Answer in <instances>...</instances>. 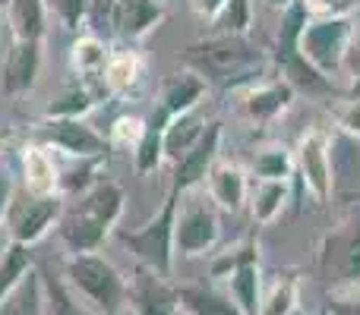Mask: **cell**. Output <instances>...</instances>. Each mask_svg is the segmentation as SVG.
I'll list each match as a JSON object with an SVG mask.
<instances>
[{"mask_svg": "<svg viewBox=\"0 0 360 315\" xmlns=\"http://www.w3.org/2000/svg\"><path fill=\"white\" fill-rule=\"evenodd\" d=\"M180 63L221 92H243L266 79L272 69L269 51L250 35H205L180 54Z\"/></svg>", "mask_w": 360, "mask_h": 315, "instance_id": "cell-1", "label": "cell"}, {"mask_svg": "<svg viewBox=\"0 0 360 315\" xmlns=\"http://www.w3.org/2000/svg\"><path fill=\"white\" fill-rule=\"evenodd\" d=\"M124 199L127 196L117 183L98 180L73 205H63L57 234L70 253H98V246L108 240V234L124 215Z\"/></svg>", "mask_w": 360, "mask_h": 315, "instance_id": "cell-2", "label": "cell"}, {"mask_svg": "<svg viewBox=\"0 0 360 315\" xmlns=\"http://www.w3.org/2000/svg\"><path fill=\"white\" fill-rule=\"evenodd\" d=\"M63 281L86 312L117 315L127 309V278L98 253H70L63 262Z\"/></svg>", "mask_w": 360, "mask_h": 315, "instance_id": "cell-3", "label": "cell"}, {"mask_svg": "<svg viewBox=\"0 0 360 315\" xmlns=\"http://www.w3.org/2000/svg\"><path fill=\"white\" fill-rule=\"evenodd\" d=\"M180 199H184L180 192L168 189L162 211H158L155 217H149L143 227H136V230L117 227V230H114L117 243L124 249H130L133 259H136V265L152 268V272L165 274V278H171V274H174V255H177L174 253V227H177V205H180Z\"/></svg>", "mask_w": 360, "mask_h": 315, "instance_id": "cell-4", "label": "cell"}, {"mask_svg": "<svg viewBox=\"0 0 360 315\" xmlns=\"http://www.w3.org/2000/svg\"><path fill=\"white\" fill-rule=\"evenodd\" d=\"M316 274L329 290L360 284V205L348 202L345 217L319 240Z\"/></svg>", "mask_w": 360, "mask_h": 315, "instance_id": "cell-5", "label": "cell"}, {"mask_svg": "<svg viewBox=\"0 0 360 315\" xmlns=\"http://www.w3.org/2000/svg\"><path fill=\"white\" fill-rule=\"evenodd\" d=\"M307 19H310V13H307L304 0H294L281 13V25L275 32V44L269 51V60H272V69L278 73V79H285L294 92H329L332 82L323 79L300 54V32H304Z\"/></svg>", "mask_w": 360, "mask_h": 315, "instance_id": "cell-6", "label": "cell"}, {"mask_svg": "<svg viewBox=\"0 0 360 315\" xmlns=\"http://www.w3.org/2000/svg\"><path fill=\"white\" fill-rule=\"evenodd\" d=\"M357 16H329V19H307L300 32V54L323 79H335L345 73L351 41L357 32Z\"/></svg>", "mask_w": 360, "mask_h": 315, "instance_id": "cell-7", "label": "cell"}, {"mask_svg": "<svg viewBox=\"0 0 360 315\" xmlns=\"http://www.w3.org/2000/svg\"><path fill=\"white\" fill-rule=\"evenodd\" d=\"M186 202L177 205V227H174V253L184 259H199L209 255L218 246L221 236V221L218 208L209 196H199L196 189L184 192Z\"/></svg>", "mask_w": 360, "mask_h": 315, "instance_id": "cell-8", "label": "cell"}, {"mask_svg": "<svg viewBox=\"0 0 360 315\" xmlns=\"http://www.w3.org/2000/svg\"><path fill=\"white\" fill-rule=\"evenodd\" d=\"M294 177L310 192L313 202L326 205L335 189L332 177V136L323 126H310L294 145Z\"/></svg>", "mask_w": 360, "mask_h": 315, "instance_id": "cell-9", "label": "cell"}, {"mask_svg": "<svg viewBox=\"0 0 360 315\" xmlns=\"http://www.w3.org/2000/svg\"><path fill=\"white\" fill-rule=\"evenodd\" d=\"M10 236L16 246L29 249L51 230V224L60 221L63 215V196L51 192V196H25L19 202H10Z\"/></svg>", "mask_w": 360, "mask_h": 315, "instance_id": "cell-10", "label": "cell"}, {"mask_svg": "<svg viewBox=\"0 0 360 315\" xmlns=\"http://www.w3.org/2000/svg\"><path fill=\"white\" fill-rule=\"evenodd\" d=\"M127 309L133 315H180L177 284L152 268L136 265L127 278Z\"/></svg>", "mask_w": 360, "mask_h": 315, "instance_id": "cell-11", "label": "cell"}, {"mask_svg": "<svg viewBox=\"0 0 360 315\" xmlns=\"http://www.w3.org/2000/svg\"><path fill=\"white\" fill-rule=\"evenodd\" d=\"M221 120H209L205 123V133L190 152L174 164V173H171V189L174 192H193L205 183L209 170L218 164V152H221Z\"/></svg>", "mask_w": 360, "mask_h": 315, "instance_id": "cell-12", "label": "cell"}, {"mask_svg": "<svg viewBox=\"0 0 360 315\" xmlns=\"http://www.w3.org/2000/svg\"><path fill=\"white\" fill-rule=\"evenodd\" d=\"M237 95H240V117L256 126L275 123L281 114L291 111L294 98H297V92H294L285 79H278V76L256 82V86L243 88V92H237Z\"/></svg>", "mask_w": 360, "mask_h": 315, "instance_id": "cell-13", "label": "cell"}, {"mask_svg": "<svg viewBox=\"0 0 360 315\" xmlns=\"http://www.w3.org/2000/svg\"><path fill=\"white\" fill-rule=\"evenodd\" d=\"M41 142L51 145V149L67 152L70 158L79 161L105 158L108 152V139L101 133H95L86 120H44Z\"/></svg>", "mask_w": 360, "mask_h": 315, "instance_id": "cell-14", "label": "cell"}, {"mask_svg": "<svg viewBox=\"0 0 360 315\" xmlns=\"http://www.w3.org/2000/svg\"><path fill=\"white\" fill-rule=\"evenodd\" d=\"M205 196L212 199L218 211H240L250 202V173L240 164H231V161H218L215 167L205 177Z\"/></svg>", "mask_w": 360, "mask_h": 315, "instance_id": "cell-15", "label": "cell"}, {"mask_svg": "<svg viewBox=\"0 0 360 315\" xmlns=\"http://www.w3.org/2000/svg\"><path fill=\"white\" fill-rule=\"evenodd\" d=\"M165 6L155 0H114L111 25L124 41H143L152 29H158L165 19Z\"/></svg>", "mask_w": 360, "mask_h": 315, "instance_id": "cell-16", "label": "cell"}, {"mask_svg": "<svg viewBox=\"0 0 360 315\" xmlns=\"http://www.w3.org/2000/svg\"><path fill=\"white\" fill-rule=\"evenodd\" d=\"M38 69H41V41H13L4 60V76H0L4 95L16 98V95L29 92L35 86Z\"/></svg>", "mask_w": 360, "mask_h": 315, "instance_id": "cell-17", "label": "cell"}, {"mask_svg": "<svg viewBox=\"0 0 360 315\" xmlns=\"http://www.w3.org/2000/svg\"><path fill=\"white\" fill-rule=\"evenodd\" d=\"M209 95V86L199 73L193 69H177L171 73L168 79L162 82V92H158V107L168 111L171 117H180V114H190V111H199V101Z\"/></svg>", "mask_w": 360, "mask_h": 315, "instance_id": "cell-18", "label": "cell"}, {"mask_svg": "<svg viewBox=\"0 0 360 315\" xmlns=\"http://www.w3.org/2000/svg\"><path fill=\"white\" fill-rule=\"evenodd\" d=\"M300 309V268H275L262 281L259 315H294Z\"/></svg>", "mask_w": 360, "mask_h": 315, "instance_id": "cell-19", "label": "cell"}, {"mask_svg": "<svg viewBox=\"0 0 360 315\" xmlns=\"http://www.w3.org/2000/svg\"><path fill=\"white\" fill-rule=\"evenodd\" d=\"M180 315H243L228 290H218L212 284H180Z\"/></svg>", "mask_w": 360, "mask_h": 315, "instance_id": "cell-20", "label": "cell"}, {"mask_svg": "<svg viewBox=\"0 0 360 315\" xmlns=\"http://www.w3.org/2000/svg\"><path fill=\"white\" fill-rule=\"evenodd\" d=\"M262 262L259 255L256 259H247L240 268L231 272V278L224 281L228 284V297L237 303V309L243 315H259V300H262Z\"/></svg>", "mask_w": 360, "mask_h": 315, "instance_id": "cell-21", "label": "cell"}, {"mask_svg": "<svg viewBox=\"0 0 360 315\" xmlns=\"http://www.w3.org/2000/svg\"><path fill=\"white\" fill-rule=\"evenodd\" d=\"M288 202H291V183H278V180H259L256 189H250V217L256 227H269L285 215Z\"/></svg>", "mask_w": 360, "mask_h": 315, "instance_id": "cell-22", "label": "cell"}, {"mask_svg": "<svg viewBox=\"0 0 360 315\" xmlns=\"http://www.w3.org/2000/svg\"><path fill=\"white\" fill-rule=\"evenodd\" d=\"M171 123V114L155 107L149 120H146L143 139L136 142V152H133V164H136V173H152L158 170V164L165 161V130Z\"/></svg>", "mask_w": 360, "mask_h": 315, "instance_id": "cell-23", "label": "cell"}, {"mask_svg": "<svg viewBox=\"0 0 360 315\" xmlns=\"http://www.w3.org/2000/svg\"><path fill=\"white\" fill-rule=\"evenodd\" d=\"M205 123L209 120L202 117L199 111H190V114H180V117H171L168 130H165V161L177 164L193 145L202 139L205 133Z\"/></svg>", "mask_w": 360, "mask_h": 315, "instance_id": "cell-24", "label": "cell"}, {"mask_svg": "<svg viewBox=\"0 0 360 315\" xmlns=\"http://www.w3.org/2000/svg\"><path fill=\"white\" fill-rule=\"evenodd\" d=\"M6 16L16 41H41L48 4L44 0H6Z\"/></svg>", "mask_w": 360, "mask_h": 315, "instance_id": "cell-25", "label": "cell"}, {"mask_svg": "<svg viewBox=\"0 0 360 315\" xmlns=\"http://www.w3.org/2000/svg\"><path fill=\"white\" fill-rule=\"evenodd\" d=\"M250 173L259 180H278V183H291L294 180V149L281 142L272 145H262V149L253 152L250 158Z\"/></svg>", "mask_w": 360, "mask_h": 315, "instance_id": "cell-26", "label": "cell"}, {"mask_svg": "<svg viewBox=\"0 0 360 315\" xmlns=\"http://www.w3.org/2000/svg\"><path fill=\"white\" fill-rule=\"evenodd\" d=\"M0 315H48L44 309V287H41V272L32 268L13 293L0 303Z\"/></svg>", "mask_w": 360, "mask_h": 315, "instance_id": "cell-27", "label": "cell"}, {"mask_svg": "<svg viewBox=\"0 0 360 315\" xmlns=\"http://www.w3.org/2000/svg\"><path fill=\"white\" fill-rule=\"evenodd\" d=\"M139 76H143V60H139L136 51H117V54L108 57L105 67L108 92H130L139 82Z\"/></svg>", "mask_w": 360, "mask_h": 315, "instance_id": "cell-28", "label": "cell"}, {"mask_svg": "<svg viewBox=\"0 0 360 315\" xmlns=\"http://www.w3.org/2000/svg\"><path fill=\"white\" fill-rule=\"evenodd\" d=\"M108 51L95 35H86L73 44V69L86 79H98L105 86V67H108ZM108 88V86H105Z\"/></svg>", "mask_w": 360, "mask_h": 315, "instance_id": "cell-29", "label": "cell"}, {"mask_svg": "<svg viewBox=\"0 0 360 315\" xmlns=\"http://www.w3.org/2000/svg\"><path fill=\"white\" fill-rule=\"evenodd\" d=\"M41 287H44V309H48V315H86L82 303L73 297V290L63 281V274L41 272Z\"/></svg>", "mask_w": 360, "mask_h": 315, "instance_id": "cell-30", "label": "cell"}, {"mask_svg": "<svg viewBox=\"0 0 360 315\" xmlns=\"http://www.w3.org/2000/svg\"><path fill=\"white\" fill-rule=\"evenodd\" d=\"M253 29V0H228L218 19L209 25V35H250Z\"/></svg>", "mask_w": 360, "mask_h": 315, "instance_id": "cell-31", "label": "cell"}, {"mask_svg": "<svg viewBox=\"0 0 360 315\" xmlns=\"http://www.w3.org/2000/svg\"><path fill=\"white\" fill-rule=\"evenodd\" d=\"M32 268H35V262H32L29 249L10 243V246H6V253H4V259H0V303L10 297L13 287H16L19 281L32 272Z\"/></svg>", "mask_w": 360, "mask_h": 315, "instance_id": "cell-32", "label": "cell"}, {"mask_svg": "<svg viewBox=\"0 0 360 315\" xmlns=\"http://www.w3.org/2000/svg\"><path fill=\"white\" fill-rule=\"evenodd\" d=\"M25 186L32 196H51L57 192V167L44 155V149H35L25 155Z\"/></svg>", "mask_w": 360, "mask_h": 315, "instance_id": "cell-33", "label": "cell"}, {"mask_svg": "<svg viewBox=\"0 0 360 315\" xmlns=\"http://www.w3.org/2000/svg\"><path fill=\"white\" fill-rule=\"evenodd\" d=\"M95 107V98L86 86L70 88L60 98H54L48 107H44V120H82L89 111Z\"/></svg>", "mask_w": 360, "mask_h": 315, "instance_id": "cell-34", "label": "cell"}, {"mask_svg": "<svg viewBox=\"0 0 360 315\" xmlns=\"http://www.w3.org/2000/svg\"><path fill=\"white\" fill-rule=\"evenodd\" d=\"M329 117L338 133L360 142V98H342L329 105Z\"/></svg>", "mask_w": 360, "mask_h": 315, "instance_id": "cell-35", "label": "cell"}, {"mask_svg": "<svg viewBox=\"0 0 360 315\" xmlns=\"http://www.w3.org/2000/svg\"><path fill=\"white\" fill-rule=\"evenodd\" d=\"M92 4L95 0H48L51 13L63 22V29H79L92 13Z\"/></svg>", "mask_w": 360, "mask_h": 315, "instance_id": "cell-36", "label": "cell"}, {"mask_svg": "<svg viewBox=\"0 0 360 315\" xmlns=\"http://www.w3.org/2000/svg\"><path fill=\"white\" fill-rule=\"evenodd\" d=\"M310 19H329V16H357L360 0H304Z\"/></svg>", "mask_w": 360, "mask_h": 315, "instance_id": "cell-37", "label": "cell"}, {"mask_svg": "<svg viewBox=\"0 0 360 315\" xmlns=\"http://www.w3.org/2000/svg\"><path fill=\"white\" fill-rule=\"evenodd\" d=\"M143 130H146V120H139V117H120L117 123H114L111 136H114V142H124V145L133 142V149H136V142L143 139Z\"/></svg>", "mask_w": 360, "mask_h": 315, "instance_id": "cell-38", "label": "cell"}, {"mask_svg": "<svg viewBox=\"0 0 360 315\" xmlns=\"http://www.w3.org/2000/svg\"><path fill=\"white\" fill-rule=\"evenodd\" d=\"M186 4H190V10L196 13L205 25H212L218 19V13L224 10V4H228V0H186Z\"/></svg>", "mask_w": 360, "mask_h": 315, "instance_id": "cell-39", "label": "cell"}, {"mask_svg": "<svg viewBox=\"0 0 360 315\" xmlns=\"http://www.w3.org/2000/svg\"><path fill=\"white\" fill-rule=\"evenodd\" d=\"M10 202H13V180L6 173H0V221L10 211Z\"/></svg>", "mask_w": 360, "mask_h": 315, "instance_id": "cell-40", "label": "cell"}, {"mask_svg": "<svg viewBox=\"0 0 360 315\" xmlns=\"http://www.w3.org/2000/svg\"><path fill=\"white\" fill-rule=\"evenodd\" d=\"M351 82H348V98H360V69H354V73H348Z\"/></svg>", "mask_w": 360, "mask_h": 315, "instance_id": "cell-41", "label": "cell"}, {"mask_svg": "<svg viewBox=\"0 0 360 315\" xmlns=\"http://www.w3.org/2000/svg\"><path fill=\"white\" fill-rule=\"evenodd\" d=\"M291 4H294V0H266V6H272V10H281V13H285Z\"/></svg>", "mask_w": 360, "mask_h": 315, "instance_id": "cell-42", "label": "cell"}, {"mask_svg": "<svg viewBox=\"0 0 360 315\" xmlns=\"http://www.w3.org/2000/svg\"><path fill=\"white\" fill-rule=\"evenodd\" d=\"M348 202H357V205H360V189H357V192H351V196H348Z\"/></svg>", "mask_w": 360, "mask_h": 315, "instance_id": "cell-43", "label": "cell"}, {"mask_svg": "<svg viewBox=\"0 0 360 315\" xmlns=\"http://www.w3.org/2000/svg\"><path fill=\"white\" fill-rule=\"evenodd\" d=\"M155 4H162L165 10H168V6H171V4H177V0H155Z\"/></svg>", "mask_w": 360, "mask_h": 315, "instance_id": "cell-44", "label": "cell"}, {"mask_svg": "<svg viewBox=\"0 0 360 315\" xmlns=\"http://www.w3.org/2000/svg\"><path fill=\"white\" fill-rule=\"evenodd\" d=\"M108 4H114V0H108Z\"/></svg>", "mask_w": 360, "mask_h": 315, "instance_id": "cell-45", "label": "cell"}]
</instances>
